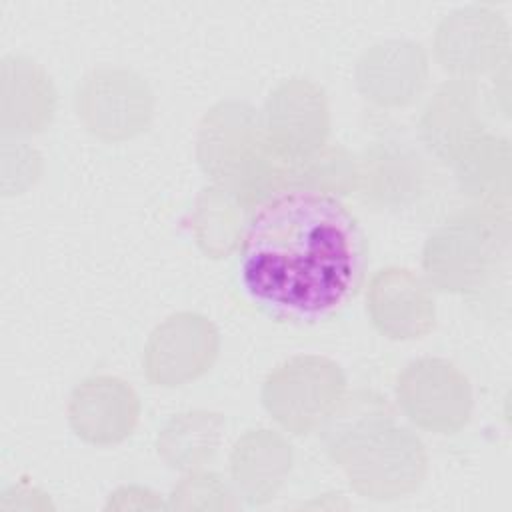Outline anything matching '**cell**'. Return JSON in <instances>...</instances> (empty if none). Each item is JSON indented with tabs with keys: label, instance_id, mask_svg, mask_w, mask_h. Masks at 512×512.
I'll return each instance as SVG.
<instances>
[{
	"label": "cell",
	"instance_id": "6da1fadb",
	"mask_svg": "<svg viewBox=\"0 0 512 512\" xmlns=\"http://www.w3.org/2000/svg\"><path fill=\"white\" fill-rule=\"evenodd\" d=\"M366 242L340 198L290 190L250 214L240 246L244 294L282 322H320L360 288Z\"/></svg>",
	"mask_w": 512,
	"mask_h": 512
},
{
	"label": "cell",
	"instance_id": "7a4b0ae2",
	"mask_svg": "<svg viewBox=\"0 0 512 512\" xmlns=\"http://www.w3.org/2000/svg\"><path fill=\"white\" fill-rule=\"evenodd\" d=\"M328 458L362 498L392 502L416 492L428 474L424 442L396 422L386 398L358 392L324 424Z\"/></svg>",
	"mask_w": 512,
	"mask_h": 512
},
{
	"label": "cell",
	"instance_id": "3957f363",
	"mask_svg": "<svg viewBox=\"0 0 512 512\" xmlns=\"http://www.w3.org/2000/svg\"><path fill=\"white\" fill-rule=\"evenodd\" d=\"M510 214L468 206L438 224L422 248L428 286L460 296H478L492 284L508 256Z\"/></svg>",
	"mask_w": 512,
	"mask_h": 512
},
{
	"label": "cell",
	"instance_id": "277c9868",
	"mask_svg": "<svg viewBox=\"0 0 512 512\" xmlns=\"http://www.w3.org/2000/svg\"><path fill=\"white\" fill-rule=\"evenodd\" d=\"M346 398L340 364L320 354H296L270 370L260 400L286 432L306 436L322 428Z\"/></svg>",
	"mask_w": 512,
	"mask_h": 512
},
{
	"label": "cell",
	"instance_id": "5b68a950",
	"mask_svg": "<svg viewBox=\"0 0 512 512\" xmlns=\"http://www.w3.org/2000/svg\"><path fill=\"white\" fill-rule=\"evenodd\" d=\"M154 92L144 76L124 66H100L82 76L74 110L88 134L102 142H126L154 120Z\"/></svg>",
	"mask_w": 512,
	"mask_h": 512
},
{
	"label": "cell",
	"instance_id": "8992f818",
	"mask_svg": "<svg viewBox=\"0 0 512 512\" xmlns=\"http://www.w3.org/2000/svg\"><path fill=\"white\" fill-rule=\"evenodd\" d=\"M394 394L398 408L416 428L438 436L460 432L474 412L468 376L438 356L408 362L396 376Z\"/></svg>",
	"mask_w": 512,
	"mask_h": 512
},
{
	"label": "cell",
	"instance_id": "52a82bcc",
	"mask_svg": "<svg viewBox=\"0 0 512 512\" xmlns=\"http://www.w3.org/2000/svg\"><path fill=\"white\" fill-rule=\"evenodd\" d=\"M220 352V334L210 318L182 310L164 318L148 336L142 370L150 384L176 388L204 376Z\"/></svg>",
	"mask_w": 512,
	"mask_h": 512
},
{
	"label": "cell",
	"instance_id": "ba28073f",
	"mask_svg": "<svg viewBox=\"0 0 512 512\" xmlns=\"http://www.w3.org/2000/svg\"><path fill=\"white\" fill-rule=\"evenodd\" d=\"M510 30L490 6H464L446 14L434 32V58L454 78L498 72L508 62Z\"/></svg>",
	"mask_w": 512,
	"mask_h": 512
},
{
	"label": "cell",
	"instance_id": "9c48e42d",
	"mask_svg": "<svg viewBox=\"0 0 512 512\" xmlns=\"http://www.w3.org/2000/svg\"><path fill=\"white\" fill-rule=\"evenodd\" d=\"M266 140L292 160L306 158L328 144L330 104L324 88L310 78L282 80L260 112Z\"/></svg>",
	"mask_w": 512,
	"mask_h": 512
},
{
	"label": "cell",
	"instance_id": "30bf717a",
	"mask_svg": "<svg viewBox=\"0 0 512 512\" xmlns=\"http://www.w3.org/2000/svg\"><path fill=\"white\" fill-rule=\"evenodd\" d=\"M364 298L372 326L388 340H418L434 330L436 302L432 290L410 268L386 266L376 270L368 280Z\"/></svg>",
	"mask_w": 512,
	"mask_h": 512
},
{
	"label": "cell",
	"instance_id": "8fae6325",
	"mask_svg": "<svg viewBox=\"0 0 512 512\" xmlns=\"http://www.w3.org/2000/svg\"><path fill=\"white\" fill-rule=\"evenodd\" d=\"M66 416L72 432L92 446L128 440L140 422V398L122 378L98 374L84 378L70 394Z\"/></svg>",
	"mask_w": 512,
	"mask_h": 512
},
{
	"label": "cell",
	"instance_id": "7c38bea8",
	"mask_svg": "<svg viewBox=\"0 0 512 512\" xmlns=\"http://www.w3.org/2000/svg\"><path fill=\"white\" fill-rule=\"evenodd\" d=\"M418 128L424 148L450 166L470 142L488 132L482 86L470 78L446 80L424 106Z\"/></svg>",
	"mask_w": 512,
	"mask_h": 512
},
{
	"label": "cell",
	"instance_id": "4fadbf2b",
	"mask_svg": "<svg viewBox=\"0 0 512 512\" xmlns=\"http://www.w3.org/2000/svg\"><path fill=\"white\" fill-rule=\"evenodd\" d=\"M430 76L420 42L382 40L366 48L354 70L360 96L378 108H406L424 92Z\"/></svg>",
	"mask_w": 512,
	"mask_h": 512
},
{
	"label": "cell",
	"instance_id": "5bb4252c",
	"mask_svg": "<svg viewBox=\"0 0 512 512\" xmlns=\"http://www.w3.org/2000/svg\"><path fill=\"white\" fill-rule=\"evenodd\" d=\"M262 136L260 112L254 106L238 100L214 104L198 124L196 160L200 170L212 184L224 188Z\"/></svg>",
	"mask_w": 512,
	"mask_h": 512
},
{
	"label": "cell",
	"instance_id": "9a60e30c",
	"mask_svg": "<svg viewBox=\"0 0 512 512\" xmlns=\"http://www.w3.org/2000/svg\"><path fill=\"white\" fill-rule=\"evenodd\" d=\"M426 184V164L404 142L378 140L358 156V194L376 210H404Z\"/></svg>",
	"mask_w": 512,
	"mask_h": 512
},
{
	"label": "cell",
	"instance_id": "2e32d148",
	"mask_svg": "<svg viewBox=\"0 0 512 512\" xmlns=\"http://www.w3.org/2000/svg\"><path fill=\"white\" fill-rule=\"evenodd\" d=\"M294 464L290 442L276 430H246L232 446L228 472L236 494L250 506L276 498Z\"/></svg>",
	"mask_w": 512,
	"mask_h": 512
},
{
	"label": "cell",
	"instance_id": "e0dca14e",
	"mask_svg": "<svg viewBox=\"0 0 512 512\" xmlns=\"http://www.w3.org/2000/svg\"><path fill=\"white\" fill-rule=\"evenodd\" d=\"M56 88L36 60L22 54L2 58V136H32L44 132L56 114Z\"/></svg>",
	"mask_w": 512,
	"mask_h": 512
},
{
	"label": "cell",
	"instance_id": "ac0fdd59",
	"mask_svg": "<svg viewBox=\"0 0 512 512\" xmlns=\"http://www.w3.org/2000/svg\"><path fill=\"white\" fill-rule=\"evenodd\" d=\"M510 140L484 132L454 160L452 172L462 196L474 208L510 214Z\"/></svg>",
	"mask_w": 512,
	"mask_h": 512
},
{
	"label": "cell",
	"instance_id": "d6986e66",
	"mask_svg": "<svg viewBox=\"0 0 512 512\" xmlns=\"http://www.w3.org/2000/svg\"><path fill=\"white\" fill-rule=\"evenodd\" d=\"M224 432V416L212 410H186L174 414L156 436V452L162 462L180 472L204 468L218 452Z\"/></svg>",
	"mask_w": 512,
	"mask_h": 512
},
{
	"label": "cell",
	"instance_id": "ffe728a7",
	"mask_svg": "<svg viewBox=\"0 0 512 512\" xmlns=\"http://www.w3.org/2000/svg\"><path fill=\"white\" fill-rule=\"evenodd\" d=\"M296 160L276 150L266 136L248 152L242 164L224 186L250 216L276 196L292 190Z\"/></svg>",
	"mask_w": 512,
	"mask_h": 512
},
{
	"label": "cell",
	"instance_id": "44dd1931",
	"mask_svg": "<svg viewBox=\"0 0 512 512\" xmlns=\"http://www.w3.org/2000/svg\"><path fill=\"white\" fill-rule=\"evenodd\" d=\"M248 214L222 186L200 190L192 214V230L198 248L208 258H226L242 246Z\"/></svg>",
	"mask_w": 512,
	"mask_h": 512
},
{
	"label": "cell",
	"instance_id": "7402d4cb",
	"mask_svg": "<svg viewBox=\"0 0 512 512\" xmlns=\"http://www.w3.org/2000/svg\"><path fill=\"white\" fill-rule=\"evenodd\" d=\"M292 190L326 196H350L358 190V156L340 144H324L314 154L296 160Z\"/></svg>",
	"mask_w": 512,
	"mask_h": 512
},
{
	"label": "cell",
	"instance_id": "603a6c76",
	"mask_svg": "<svg viewBox=\"0 0 512 512\" xmlns=\"http://www.w3.org/2000/svg\"><path fill=\"white\" fill-rule=\"evenodd\" d=\"M240 502L230 486L208 470H192L172 488L170 510H238Z\"/></svg>",
	"mask_w": 512,
	"mask_h": 512
}]
</instances>
